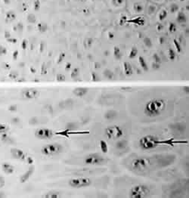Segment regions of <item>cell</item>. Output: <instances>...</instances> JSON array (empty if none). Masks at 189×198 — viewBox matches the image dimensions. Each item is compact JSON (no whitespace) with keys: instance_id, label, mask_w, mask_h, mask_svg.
<instances>
[{"instance_id":"52a82bcc","label":"cell","mask_w":189,"mask_h":198,"mask_svg":"<svg viewBox=\"0 0 189 198\" xmlns=\"http://www.w3.org/2000/svg\"><path fill=\"white\" fill-rule=\"evenodd\" d=\"M150 161L148 158L145 157H138L132 161L131 166L135 170L142 171L148 168L149 166Z\"/></svg>"},{"instance_id":"44dd1931","label":"cell","mask_w":189,"mask_h":198,"mask_svg":"<svg viewBox=\"0 0 189 198\" xmlns=\"http://www.w3.org/2000/svg\"><path fill=\"white\" fill-rule=\"evenodd\" d=\"M61 195L60 194L56 192V191H51V192H48V193L45 194V195L43 196V197L45 198H58L60 197Z\"/></svg>"},{"instance_id":"3957f363","label":"cell","mask_w":189,"mask_h":198,"mask_svg":"<svg viewBox=\"0 0 189 198\" xmlns=\"http://www.w3.org/2000/svg\"><path fill=\"white\" fill-rule=\"evenodd\" d=\"M151 194V188L144 184H136L129 190V197L130 198H145Z\"/></svg>"},{"instance_id":"9a60e30c","label":"cell","mask_w":189,"mask_h":198,"mask_svg":"<svg viewBox=\"0 0 189 198\" xmlns=\"http://www.w3.org/2000/svg\"><path fill=\"white\" fill-rule=\"evenodd\" d=\"M128 145V141L126 140V139H120L117 142L115 145V147L117 150H124L126 147H127Z\"/></svg>"},{"instance_id":"d6986e66","label":"cell","mask_w":189,"mask_h":198,"mask_svg":"<svg viewBox=\"0 0 189 198\" xmlns=\"http://www.w3.org/2000/svg\"><path fill=\"white\" fill-rule=\"evenodd\" d=\"M33 169H34V168H33V167L30 168V169H29V170L27 171L26 173H25V174L23 175L22 177H21V181H22V182H24V181H26L27 180L28 178H29L30 177L31 175L33 174Z\"/></svg>"},{"instance_id":"603a6c76","label":"cell","mask_w":189,"mask_h":198,"mask_svg":"<svg viewBox=\"0 0 189 198\" xmlns=\"http://www.w3.org/2000/svg\"><path fill=\"white\" fill-rule=\"evenodd\" d=\"M138 52H139V51H138L137 48H136V47H132V49H131L130 51H129V58H131V59L136 58V55H138Z\"/></svg>"},{"instance_id":"7a4b0ae2","label":"cell","mask_w":189,"mask_h":198,"mask_svg":"<svg viewBox=\"0 0 189 198\" xmlns=\"http://www.w3.org/2000/svg\"><path fill=\"white\" fill-rule=\"evenodd\" d=\"M139 145L141 150H151L156 148L159 145V138L153 135H144L139 139Z\"/></svg>"},{"instance_id":"8fae6325","label":"cell","mask_w":189,"mask_h":198,"mask_svg":"<svg viewBox=\"0 0 189 198\" xmlns=\"http://www.w3.org/2000/svg\"><path fill=\"white\" fill-rule=\"evenodd\" d=\"M89 92L88 88L86 87H76L73 90V93L76 97H83Z\"/></svg>"},{"instance_id":"7402d4cb","label":"cell","mask_w":189,"mask_h":198,"mask_svg":"<svg viewBox=\"0 0 189 198\" xmlns=\"http://www.w3.org/2000/svg\"><path fill=\"white\" fill-rule=\"evenodd\" d=\"M113 55L117 60H120L122 58V52H121L120 49L118 47H114L113 49Z\"/></svg>"},{"instance_id":"7c38bea8","label":"cell","mask_w":189,"mask_h":198,"mask_svg":"<svg viewBox=\"0 0 189 198\" xmlns=\"http://www.w3.org/2000/svg\"><path fill=\"white\" fill-rule=\"evenodd\" d=\"M23 95L25 98H34L37 97L39 95V92L36 89H26L23 92Z\"/></svg>"},{"instance_id":"4fadbf2b","label":"cell","mask_w":189,"mask_h":198,"mask_svg":"<svg viewBox=\"0 0 189 198\" xmlns=\"http://www.w3.org/2000/svg\"><path fill=\"white\" fill-rule=\"evenodd\" d=\"M104 117L106 120L107 121H112V120H114L115 119H117V112L116 111H113V110H109L105 113L104 115Z\"/></svg>"},{"instance_id":"d4e9b609","label":"cell","mask_w":189,"mask_h":198,"mask_svg":"<svg viewBox=\"0 0 189 198\" xmlns=\"http://www.w3.org/2000/svg\"><path fill=\"white\" fill-rule=\"evenodd\" d=\"M144 45H145V46L148 47V48H151V46H152V40H151V38H149V37L144 38Z\"/></svg>"},{"instance_id":"5b68a950","label":"cell","mask_w":189,"mask_h":198,"mask_svg":"<svg viewBox=\"0 0 189 198\" xmlns=\"http://www.w3.org/2000/svg\"><path fill=\"white\" fill-rule=\"evenodd\" d=\"M69 185L71 188H87L90 186L92 184V181L89 178L84 177H79V178H71L68 182Z\"/></svg>"},{"instance_id":"ffe728a7","label":"cell","mask_w":189,"mask_h":198,"mask_svg":"<svg viewBox=\"0 0 189 198\" xmlns=\"http://www.w3.org/2000/svg\"><path fill=\"white\" fill-rule=\"evenodd\" d=\"M103 74L104 77H105L106 79H113V78H114V74H113V72L111 71L110 70H109V69L105 70Z\"/></svg>"},{"instance_id":"e0dca14e","label":"cell","mask_w":189,"mask_h":198,"mask_svg":"<svg viewBox=\"0 0 189 198\" xmlns=\"http://www.w3.org/2000/svg\"><path fill=\"white\" fill-rule=\"evenodd\" d=\"M139 63L140 66H141V68H142L144 71H148V64H147L146 61H145V59H144L142 56H139Z\"/></svg>"},{"instance_id":"cb8c5ba5","label":"cell","mask_w":189,"mask_h":198,"mask_svg":"<svg viewBox=\"0 0 189 198\" xmlns=\"http://www.w3.org/2000/svg\"><path fill=\"white\" fill-rule=\"evenodd\" d=\"M176 58V55H175V51H174L172 48H170L169 49V58L170 61H174Z\"/></svg>"},{"instance_id":"5bb4252c","label":"cell","mask_w":189,"mask_h":198,"mask_svg":"<svg viewBox=\"0 0 189 198\" xmlns=\"http://www.w3.org/2000/svg\"><path fill=\"white\" fill-rule=\"evenodd\" d=\"M188 142H179V141H175L174 138H170L165 141H160L159 140V145H170V146H174L175 145H179V144H187Z\"/></svg>"},{"instance_id":"2e32d148","label":"cell","mask_w":189,"mask_h":198,"mask_svg":"<svg viewBox=\"0 0 189 198\" xmlns=\"http://www.w3.org/2000/svg\"><path fill=\"white\" fill-rule=\"evenodd\" d=\"M123 69L124 72L126 76H131L133 74V68H132V65L129 62H124L123 63Z\"/></svg>"},{"instance_id":"30bf717a","label":"cell","mask_w":189,"mask_h":198,"mask_svg":"<svg viewBox=\"0 0 189 198\" xmlns=\"http://www.w3.org/2000/svg\"><path fill=\"white\" fill-rule=\"evenodd\" d=\"M169 128L174 132H176L179 133H182L185 131L187 126L184 123H175L169 125Z\"/></svg>"},{"instance_id":"ac0fdd59","label":"cell","mask_w":189,"mask_h":198,"mask_svg":"<svg viewBox=\"0 0 189 198\" xmlns=\"http://www.w3.org/2000/svg\"><path fill=\"white\" fill-rule=\"evenodd\" d=\"M99 145L101 150H102L104 154H107V153L108 152V145H107V143L105 140L100 141Z\"/></svg>"},{"instance_id":"6da1fadb","label":"cell","mask_w":189,"mask_h":198,"mask_svg":"<svg viewBox=\"0 0 189 198\" xmlns=\"http://www.w3.org/2000/svg\"><path fill=\"white\" fill-rule=\"evenodd\" d=\"M166 108V102L163 99L154 98L145 104L144 113L148 117H155L160 116Z\"/></svg>"},{"instance_id":"ba28073f","label":"cell","mask_w":189,"mask_h":198,"mask_svg":"<svg viewBox=\"0 0 189 198\" xmlns=\"http://www.w3.org/2000/svg\"><path fill=\"white\" fill-rule=\"evenodd\" d=\"M105 162V158L97 153L89 154L84 159V163L87 165H102Z\"/></svg>"},{"instance_id":"9c48e42d","label":"cell","mask_w":189,"mask_h":198,"mask_svg":"<svg viewBox=\"0 0 189 198\" xmlns=\"http://www.w3.org/2000/svg\"><path fill=\"white\" fill-rule=\"evenodd\" d=\"M35 135L36 138H40V139L45 140V139H49L53 136V132L49 129L40 128L36 130Z\"/></svg>"},{"instance_id":"4316f807","label":"cell","mask_w":189,"mask_h":198,"mask_svg":"<svg viewBox=\"0 0 189 198\" xmlns=\"http://www.w3.org/2000/svg\"><path fill=\"white\" fill-rule=\"evenodd\" d=\"M182 89H183V91H184V92H185L186 94H188V92H189V88H188V86H184V87L182 88Z\"/></svg>"},{"instance_id":"277c9868","label":"cell","mask_w":189,"mask_h":198,"mask_svg":"<svg viewBox=\"0 0 189 198\" xmlns=\"http://www.w3.org/2000/svg\"><path fill=\"white\" fill-rule=\"evenodd\" d=\"M105 135L109 139H120L123 135V130L117 125H113L107 127L105 131Z\"/></svg>"},{"instance_id":"8992f818","label":"cell","mask_w":189,"mask_h":198,"mask_svg":"<svg viewBox=\"0 0 189 198\" xmlns=\"http://www.w3.org/2000/svg\"><path fill=\"white\" fill-rule=\"evenodd\" d=\"M62 147L61 145L59 144H50V145H45L42 148V153L45 156H53L61 152Z\"/></svg>"},{"instance_id":"484cf974","label":"cell","mask_w":189,"mask_h":198,"mask_svg":"<svg viewBox=\"0 0 189 198\" xmlns=\"http://www.w3.org/2000/svg\"><path fill=\"white\" fill-rule=\"evenodd\" d=\"M66 126L68 130H74L77 128V124L76 123H67Z\"/></svg>"}]
</instances>
